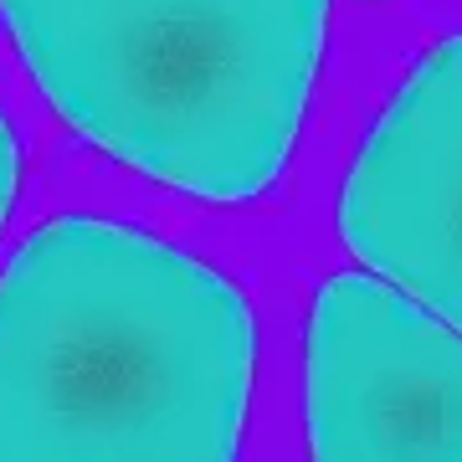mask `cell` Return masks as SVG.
Segmentation results:
<instances>
[{"instance_id": "6da1fadb", "label": "cell", "mask_w": 462, "mask_h": 462, "mask_svg": "<svg viewBox=\"0 0 462 462\" xmlns=\"http://www.w3.org/2000/svg\"><path fill=\"white\" fill-rule=\"evenodd\" d=\"M252 349L216 267L62 216L0 273V462H236Z\"/></svg>"}, {"instance_id": "7a4b0ae2", "label": "cell", "mask_w": 462, "mask_h": 462, "mask_svg": "<svg viewBox=\"0 0 462 462\" xmlns=\"http://www.w3.org/2000/svg\"><path fill=\"white\" fill-rule=\"evenodd\" d=\"M329 0H0L42 98L149 180L252 200L288 170Z\"/></svg>"}, {"instance_id": "3957f363", "label": "cell", "mask_w": 462, "mask_h": 462, "mask_svg": "<svg viewBox=\"0 0 462 462\" xmlns=\"http://www.w3.org/2000/svg\"><path fill=\"white\" fill-rule=\"evenodd\" d=\"M314 462H462V334L396 282L334 273L309 319Z\"/></svg>"}, {"instance_id": "277c9868", "label": "cell", "mask_w": 462, "mask_h": 462, "mask_svg": "<svg viewBox=\"0 0 462 462\" xmlns=\"http://www.w3.org/2000/svg\"><path fill=\"white\" fill-rule=\"evenodd\" d=\"M339 236L462 334V32L416 62L339 196Z\"/></svg>"}, {"instance_id": "5b68a950", "label": "cell", "mask_w": 462, "mask_h": 462, "mask_svg": "<svg viewBox=\"0 0 462 462\" xmlns=\"http://www.w3.org/2000/svg\"><path fill=\"white\" fill-rule=\"evenodd\" d=\"M16 190H21V144H16V134H11V124L0 118V231L11 221Z\"/></svg>"}]
</instances>
